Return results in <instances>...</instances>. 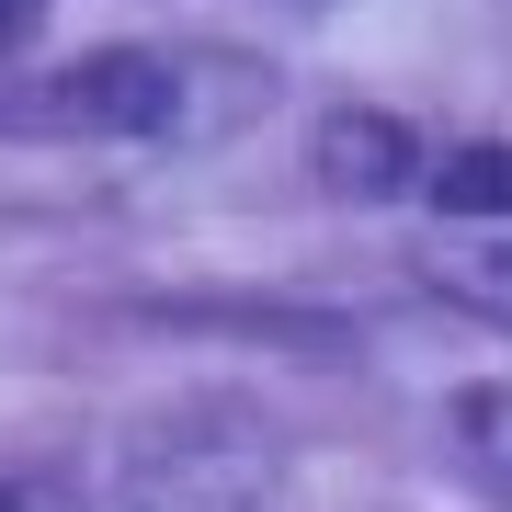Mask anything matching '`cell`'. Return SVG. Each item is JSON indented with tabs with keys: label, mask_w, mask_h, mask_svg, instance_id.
Returning a JSON list of instances; mask_svg holds the SVG:
<instances>
[{
	"label": "cell",
	"mask_w": 512,
	"mask_h": 512,
	"mask_svg": "<svg viewBox=\"0 0 512 512\" xmlns=\"http://www.w3.org/2000/svg\"><path fill=\"white\" fill-rule=\"evenodd\" d=\"M205 80H228V69L183 46H92L57 80L0 92V126L12 137H194L228 114V103H205Z\"/></svg>",
	"instance_id": "1"
},
{
	"label": "cell",
	"mask_w": 512,
	"mask_h": 512,
	"mask_svg": "<svg viewBox=\"0 0 512 512\" xmlns=\"http://www.w3.org/2000/svg\"><path fill=\"white\" fill-rule=\"evenodd\" d=\"M274 490H285L274 433H262L251 410H228V399L137 421L126 467H114V501L126 512H274Z\"/></svg>",
	"instance_id": "2"
},
{
	"label": "cell",
	"mask_w": 512,
	"mask_h": 512,
	"mask_svg": "<svg viewBox=\"0 0 512 512\" xmlns=\"http://www.w3.org/2000/svg\"><path fill=\"white\" fill-rule=\"evenodd\" d=\"M308 160H319V183L342 194V205H399V194H421V183H433L421 137L399 126V114H376V103H342V114H319Z\"/></svg>",
	"instance_id": "3"
},
{
	"label": "cell",
	"mask_w": 512,
	"mask_h": 512,
	"mask_svg": "<svg viewBox=\"0 0 512 512\" xmlns=\"http://www.w3.org/2000/svg\"><path fill=\"white\" fill-rule=\"evenodd\" d=\"M444 444L490 478V490H512V376H478V387H456L444 399Z\"/></svg>",
	"instance_id": "4"
},
{
	"label": "cell",
	"mask_w": 512,
	"mask_h": 512,
	"mask_svg": "<svg viewBox=\"0 0 512 512\" xmlns=\"http://www.w3.org/2000/svg\"><path fill=\"white\" fill-rule=\"evenodd\" d=\"M421 194H433L444 217H512V148H501V137H467V148H444Z\"/></svg>",
	"instance_id": "5"
},
{
	"label": "cell",
	"mask_w": 512,
	"mask_h": 512,
	"mask_svg": "<svg viewBox=\"0 0 512 512\" xmlns=\"http://www.w3.org/2000/svg\"><path fill=\"white\" fill-rule=\"evenodd\" d=\"M433 296H456L478 319H512V239H467V251L433 262Z\"/></svg>",
	"instance_id": "6"
},
{
	"label": "cell",
	"mask_w": 512,
	"mask_h": 512,
	"mask_svg": "<svg viewBox=\"0 0 512 512\" xmlns=\"http://www.w3.org/2000/svg\"><path fill=\"white\" fill-rule=\"evenodd\" d=\"M0 512H92V501H80L69 467H12L0 478Z\"/></svg>",
	"instance_id": "7"
},
{
	"label": "cell",
	"mask_w": 512,
	"mask_h": 512,
	"mask_svg": "<svg viewBox=\"0 0 512 512\" xmlns=\"http://www.w3.org/2000/svg\"><path fill=\"white\" fill-rule=\"evenodd\" d=\"M35 12H46V0H0V46H12V35H35Z\"/></svg>",
	"instance_id": "8"
}]
</instances>
